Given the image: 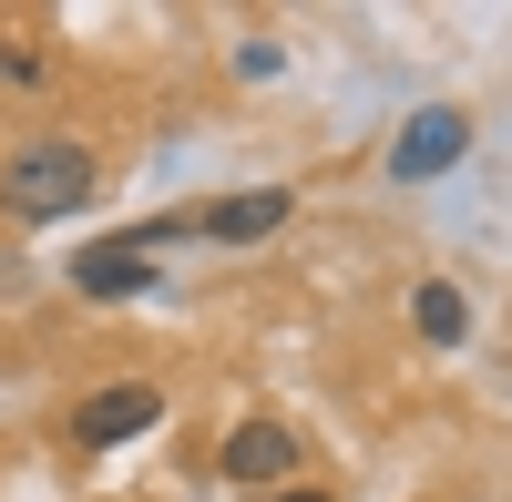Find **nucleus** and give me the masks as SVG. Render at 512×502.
<instances>
[{
  "mask_svg": "<svg viewBox=\"0 0 512 502\" xmlns=\"http://www.w3.org/2000/svg\"><path fill=\"white\" fill-rule=\"evenodd\" d=\"M93 185H103V164L72 134H31V144L0 154V205H11L21 226H62L72 205H93Z\"/></svg>",
  "mask_w": 512,
  "mask_h": 502,
  "instance_id": "1",
  "label": "nucleus"
},
{
  "mask_svg": "<svg viewBox=\"0 0 512 502\" xmlns=\"http://www.w3.org/2000/svg\"><path fill=\"white\" fill-rule=\"evenodd\" d=\"M144 431H164V390L154 380H123V390L72 400V451H123V441H144Z\"/></svg>",
  "mask_w": 512,
  "mask_h": 502,
  "instance_id": "2",
  "label": "nucleus"
},
{
  "mask_svg": "<svg viewBox=\"0 0 512 502\" xmlns=\"http://www.w3.org/2000/svg\"><path fill=\"white\" fill-rule=\"evenodd\" d=\"M297 462H308V441H297L287 421H236V431L216 441V472H226L236 492H277V482H297Z\"/></svg>",
  "mask_w": 512,
  "mask_h": 502,
  "instance_id": "3",
  "label": "nucleus"
},
{
  "mask_svg": "<svg viewBox=\"0 0 512 502\" xmlns=\"http://www.w3.org/2000/svg\"><path fill=\"white\" fill-rule=\"evenodd\" d=\"M144 287H164V257L144 236H103V246L72 257V298H93V308H123V298H144Z\"/></svg>",
  "mask_w": 512,
  "mask_h": 502,
  "instance_id": "4",
  "label": "nucleus"
},
{
  "mask_svg": "<svg viewBox=\"0 0 512 502\" xmlns=\"http://www.w3.org/2000/svg\"><path fill=\"white\" fill-rule=\"evenodd\" d=\"M461 154H472V113H461V103H431V113L400 123V144H390V185H431V175H451Z\"/></svg>",
  "mask_w": 512,
  "mask_h": 502,
  "instance_id": "5",
  "label": "nucleus"
},
{
  "mask_svg": "<svg viewBox=\"0 0 512 502\" xmlns=\"http://www.w3.org/2000/svg\"><path fill=\"white\" fill-rule=\"evenodd\" d=\"M287 216H297V185H246V195L195 205V216H185V236H205V246H256V236H277Z\"/></svg>",
  "mask_w": 512,
  "mask_h": 502,
  "instance_id": "6",
  "label": "nucleus"
},
{
  "mask_svg": "<svg viewBox=\"0 0 512 502\" xmlns=\"http://www.w3.org/2000/svg\"><path fill=\"white\" fill-rule=\"evenodd\" d=\"M410 328H420L431 349H461V339H472V298H461L451 277H420V287H410Z\"/></svg>",
  "mask_w": 512,
  "mask_h": 502,
  "instance_id": "7",
  "label": "nucleus"
},
{
  "mask_svg": "<svg viewBox=\"0 0 512 502\" xmlns=\"http://www.w3.org/2000/svg\"><path fill=\"white\" fill-rule=\"evenodd\" d=\"M287 502H328V492H287Z\"/></svg>",
  "mask_w": 512,
  "mask_h": 502,
  "instance_id": "8",
  "label": "nucleus"
}]
</instances>
